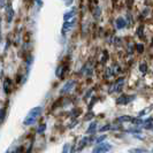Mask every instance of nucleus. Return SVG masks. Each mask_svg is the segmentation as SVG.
Wrapping results in <instances>:
<instances>
[{
  "label": "nucleus",
  "mask_w": 153,
  "mask_h": 153,
  "mask_svg": "<svg viewBox=\"0 0 153 153\" xmlns=\"http://www.w3.org/2000/svg\"><path fill=\"white\" fill-rule=\"evenodd\" d=\"M42 112H43V107H33L31 109L30 112L28 113V115L25 116V119H24V126H31V124H33V123L37 121V119H38V116L42 114Z\"/></svg>",
  "instance_id": "obj_1"
},
{
  "label": "nucleus",
  "mask_w": 153,
  "mask_h": 153,
  "mask_svg": "<svg viewBox=\"0 0 153 153\" xmlns=\"http://www.w3.org/2000/svg\"><path fill=\"white\" fill-rule=\"evenodd\" d=\"M112 150V145L109 143H99L97 146H94V149L92 150L91 153H107Z\"/></svg>",
  "instance_id": "obj_2"
},
{
  "label": "nucleus",
  "mask_w": 153,
  "mask_h": 153,
  "mask_svg": "<svg viewBox=\"0 0 153 153\" xmlns=\"http://www.w3.org/2000/svg\"><path fill=\"white\" fill-rule=\"evenodd\" d=\"M123 85H124V78L121 77V78H119L114 84H113V86L109 89V92H111V93H114V92H121L123 90Z\"/></svg>",
  "instance_id": "obj_3"
},
{
  "label": "nucleus",
  "mask_w": 153,
  "mask_h": 153,
  "mask_svg": "<svg viewBox=\"0 0 153 153\" xmlns=\"http://www.w3.org/2000/svg\"><path fill=\"white\" fill-rule=\"evenodd\" d=\"M135 99V96H128V94H122L121 97H119L116 100V104L119 105H127L128 102H130L131 100Z\"/></svg>",
  "instance_id": "obj_4"
},
{
  "label": "nucleus",
  "mask_w": 153,
  "mask_h": 153,
  "mask_svg": "<svg viewBox=\"0 0 153 153\" xmlns=\"http://www.w3.org/2000/svg\"><path fill=\"white\" fill-rule=\"evenodd\" d=\"M74 85H75V82H74V81H69V82H67L66 84L62 86L61 93H66V92L70 91V90L74 88Z\"/></svg>",
  "instance_id": "obj_5"
},
{
  "label": "nucleus",
  "mask_w": 153,
  "mask_h": 153,
  "mask_svg": "<svg viewBox=\"0 0 153 153\" xmlns=\"http://www.w3.org/2000/svg\"><path fill=\"white\" fill-rule=\"evenodd\" d=\"M73 25H74V20H73V21H67V22H65L63 27H62V33H63V35L67 33V32L73 28Z\"/></svg>",
  "instance_id": "obj_6"
},
{
  "label": "nucleus",
  "mask_w": 153,
  "mask_h": 153,
  "mask_svg": "<svg viewBox=\"0 0 153 153\" xmlns=\"http://www.w3.org/2000/svg\"><path fill=\"white\" fill-rule=\"evenodd\" d=\"M115 24H116V28L117 29H123L126 25H127V22L123 17H117L116 21H115Z\"/></svg>",
  "instance_id": "obj_7"
},
{
  "label": "nucleus",
  "mask_w": 153,
  "mask_h": 153,
  "mask_svg": "<svg viewBox=\"0 0 153 153\" xmlns=\"http://www.w3.org/2000/svg\"><path fill=\"white\" fill-rule=\"evenodd\" d=\"M74 16H75V9H71L70 12H67V13L63 15V20H65V22H67V21H70Z\"/></svg>",
  "instance_id": "obj_8"
},
{
  "label": "nucleus",
  "mask_w": 153,
  "mask_h": 153,
  "mask_svg": "<svg viewBox=\"0 0 153 153\" xmlns=\"http://www.w3.org/2000/svg\"><path fill=\"white\" fill-rule=\"evenodd\" d=\"M13 20V9L10 6H8L7 7V21L8 22H10Z\"/></svg>",
  "instance_id": "obj_9"
},
{
  "label": "nucleus",
  "mask_w": 153,
  "mask_h": 153,
  "mask_svg": "<svg viewBox=\"0 0 153 153\" xmlns=\"http://www.w3.org/2000/svg\"><path fill=\"white\" fill-rule=\"evenodd\" d=\"M96 127H97V122H92L86 132H88V134H93V132L96 131Z\"/></svg>",
  "instance_id": "obj_10"
},
{
  "label": "nucleus",
  "mask_w": 153,
  "mask_h": 153,
  "mask_svg": "<svg viewBox=\"0 0 153 153\" xmlns=\"http://www.w3.org/2000/svg\"><path fill=\"white\" fill-rule=\"evenodd\" d=\"M139 70H140L143 74H145L146 71H147V65H146V62H142V63L139 65Z\"/></svg>",
  "instance_id": "obj_11"
},
{
  "label": "nucleus",
  "mask_w": 153,
  "mask_h": 153,
  "mask_svg": "<svg viewBox=\"0 0 153 153\" xmlns=\"http://www.w3.org/2000/svg\"><path fill=\"white\" fill-rule=\"evenodd\" d=\"M129 153H147L145 149H131Z\"/></svg>",
  "instance_id": "obj_12"
},
{
  "label": "nucleus",
  "mask_w": 153,
  "mask_h": 153,
  "mask_svg": "<svg viewBox=\"0 0 153 153\" xmlns=\"http://www.w3.org/2000/svg\"><path fill=\"white\" fill-rule=\"evenodd\" d=\"M131 120H132V119H131L130 116H127V115H126V116H121V117H119V120H117V121H120V122H123V121H124V122H128V121H131Z\"/></svg>",
  "instance_id": "obj_13"
},
{
  "label": "nucleus",
  "mask_w": 153,
  "mask_h": 153,
  "mask_svg": "<svg viewBox=\"0 0 153 153\" xmlns=\"http://www.w3.org/2000/svg\"><path fill=\"white\" fill-rule=\"evenodd\" d=\"M8 84H9V79H6V81H5V83H4V90H5V92H6V93H8V92H9Z\"/></svg>",
  "instance_id": "obj_14"
},
{
  "label": "nucleus",
  "mask_w": 153,
  "mask_h": 153,
  "mask_svg": "<svg viewBox=\"0 0 153 153\" xmlns=\"http://www.w3.org/2000/svg\"><path fill=\"white\" fill-rule=\"evenodd\" d=\"M69 149H70V145H69V144H65L62 153H69Z\"/></svg>",
  "instance_id": "obj_15"
},
{
  "label": "nucleus",
  "mask_w": 153,
  "mask_h": 153,
  "mask_svg": "<svg viewBox=\"0 0 153 153\" xmlns=\"http://www.w3.org/2000/svg\"><path fill=\"white\" fill-rule=\"evenodd\" d=\"M137 51H138V53H142V52L144 51V46L142 45V44H138V45H137Z\"/></svg>",
  "instance_id": "obj_16"
},
{
  "label": "nucleus",
  "mask_w": 153,
  "mask_h": 153,
  "mask_svg": "<svg viewBox=\"0 0 153 153\" xmlns=\"http://www.w3.org/2000/svg\"><path fill=\"white\" fill-rule=\"evenodd\" d=\"M45 124H42V126H40V127H39V129H38V132L39 134H42V132H43V131L45 130Z\"/></svg>",
  "instance_id": "obj_17"
},
{
  "label": "nucleus",
  "mask_w": 153,
  "mask_h": 153,
  "mask_svg": "<svg viewBox=\"0 0 153 153\" xmlns=\"http://www.w3.org/2000/svg\"><path fill=\"white\" fill-rule=\"evenodd\" d=\"M105 138H106V136H100V137L97 139V143H98V144L101 143V142H102V139H105Z\"/></svg>",
  "instance_id": "obj_18"
},
{
  "label": "nucleus",
  "mask_w": 153,
  "mask_h": 153,
  "mask_svg": "<svg viewBox=\"0 0 153 153\" xmlns=\"http://www.w3.org/2000/svg\"><path fill=\"white\" fill-rule=\"evenodd\" d=\"M108 129H109V124L105 126V127H102V128L100 129V131H105V130H108Z\"/></svg>",
  "instance_id": "obj_19"
},
{
  "label": "nucleus",
  "mask_w": 153,
  "mask_h": 153,
  "mask_svg": "<svg viewBox=\"0 0 153 153\" xmlns=\"http://www.w3.org/2000/svg\"><path fill=\"white\" fill-rule=\"evenodd\" d=\"M0 5L1 6H5V0H0Z\"/></svg>",
  "instance_id": "obj_20"
},
{
  "label": "nucleus",
  "mask_w": 153,
  "mask_h": 153,
  "mask_svg": "<svg viewBox=\"0 0 153 153\" xmlns=\"http://www.w3.org/2000/svg\"><path fill=\"white\" fill-rule=\"evenodd\" d=\"M151 153H153V149H152V151H151Z\"/></svg>",
  "instance_id": "obj_21"
}]
</instances>
